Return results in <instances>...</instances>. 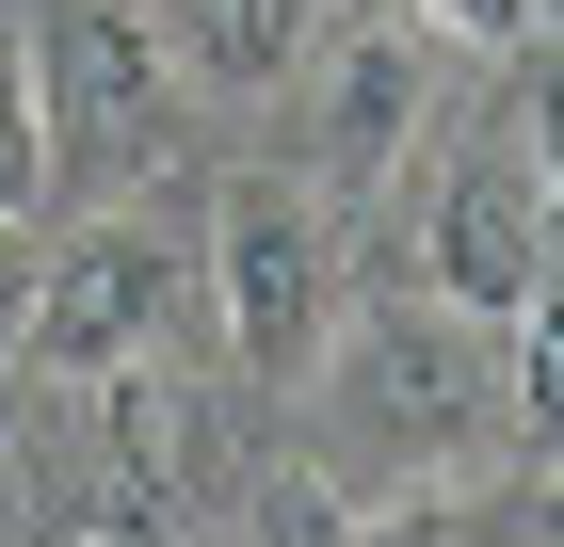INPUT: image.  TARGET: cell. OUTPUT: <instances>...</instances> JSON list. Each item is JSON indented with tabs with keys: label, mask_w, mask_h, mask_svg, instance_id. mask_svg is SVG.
I'll list each match as a JSON object with an SVG mask.
<instances>
[{
	"label": "cell",
	"mask_w": 564,
	"mask_h": 547,
	"mask_svg": "<svg viewBox=\"0 0 564 547\" xmlns=\"http://www.w3.org/2000/svg\"><path fill=\"white\" fill-rule=\"evenodd\" d=\"M33 97H48V194H130L177 145V48L145 0H33Z\"/></svg>",
	"instance_id": "obj_1"
},
{
	"label": "cell",
	"mask_w": 564,
	"mask_h": 547,
	"mask_svg": "<svg viewBox=\"0 0 564 547\" xmlns=\"http://www.w3.org/2000/svg\"><path fill=\"white\" fill-rule=\"evenodd\" d=\"M323 386H339V419L388 467H468L500 435V322H468V306H371L355 338H323Z\"/></svg>",
	"instance_id": "obj_2"
},
{
	"label": "cell",
	"mask_w": 564,
	"mask_h": 547,
	"mask_svg": "<svg viewBox=\"0 0 564 547\" xmlns=\"http://www.w3.org/2000/svg\"><path fill=\"white\" fill-rule=\"evenodd\" d=\"M210 306H226V354L259 386L323 371V338H339V226H323V194L226 177L210 194Z\"/></svg>",
	"instance_id": "obj_3"
},
{
	"label": "cell",
	"mask_w": 564,
	"mask_h": 547,
	"mask_svg": "<svg viewBox=\"0 0 564 547\" xmlns=\"http://www.w3.org/2000/svg\"><path fill=\"white\" fill-rule=\"evenodd\" d=\"M162 322H177V258L145 242V226H82V242L33 274V306H17V371L82 386V371H113V354H162Z\"/></svg>",
	"instance_id": "obj_4"
},
{
	"label": "cell",
	"mask_w": 564,
	"mask_h": 547,
	"mask_svg": "<svg viewBox=\"0 0 564 547\" xmlns=\"http://www.w3.org/2000/svg\"><path fill=\"white\" fill-rule=\"evenodd\" d=\"M549 274H564V194L517 162V145H484V162H452V177H435V306L517 322Z\"/></svg>",
	"instance_id": "obj_5"
},
{
	"label": "cell",
	"mask_w": 564,
	"mask_h": 547,
	"mask_svg": "<svg viewBox=\"0 0 564 547\" xmlns=\"http://www.w3.org/2000/svg\"><path fill=\"white\" fill-rule=\"evenodd\" d=\"M306 145H323V194H388L420 162V33L403 17H355V33H306Z\"/></svg>",
	"instance_id": "obj_6"
},
{
	"label": "cell",
	"mask_w": 564,
	"mask_h": 547,
	"mask_svg": "<svg viewBox=\"0 0 564 547\" xmlns=\"http://www.w3.org/2000/svg\"><path fill=\"white\" fill-rule=\"evenodd\" d=\"M162 17V48H177V81H291V48L323 33V0H145Z\"/></svg>",
	"instance_id": "obj_7"
},
{
	"label": "cell",
	"mask_w": 564,
	"mask_h": 547,
	"mask_svg": "<svg viewBox=\"0 0 564 547\" xmlns=\"http://www.w3.org/2000/svg\"><path fill=\"white\" fill-rule=\"evenodd\" d=\"M500 435H532V467H564V274L500 322Z\"/></svg>",
	"instance_id": "obj_8"
},
{
	"label": "cell",
	"mask_w": 564,
	"mask_h": 547,
	"mask_svg": "<svg viewBox=\"0 0 564 547\" xmlns=\"http://www.w3.org/2000/svg\"><path fill=\"white\" fill-rule=\"evenodd\" d=\"M0 210H48V97H33V17L0 0Z\"/></svg>",
	"instance_id": "obj_9"
},
{
	"label": "cell",
	"mask_w": 564,
	"mask_h": 547,
	"mask_svg": "<svg viewBox=\"0 0 564 547\" xmlns=\"http://www.w3.org/2000/svg\"><path fill=\"white\" fill-rule=\"evenodd\" d=\"M500 65H517V162L564 194V48L532 33V48H500Z\"/></svg>",
	"instance_id": "obj_10"
},
{
	"label": "cell",
	"mask_w": 564,
	"mask_h": 547,
	"mask_svg": "<svg viewBox=\"0 0 564 547\" xmlns=\"http://www.w3.org/2000/svg\"><path fill=\"white\" fill-rule=\"evenodd\" d=\"M242 532H371V515H355L323 467H259V483H242Z\"/></svg>",
	"instance_id": "obj_11"
},
{
	"label": "cell",
	"mask_w": 564,
	"mask_h": 547,
	"mask_svg": "<svg viewBox=\"0 0 564 547\" xmlns=\"http://www.w3.org/2000/svg\"><path fill=\"white\" fill-rule=\"evenodd\" d=\"M420 33H452V48H532L549 0H420Z\"/></svg>",
	"instance_id": "obj_12"
},
{
	"label": "cell",
	"mask_w": 564,
	"mask_h": 547,
	"mask_svg": "<svg viewBox=\"0 0 564 547\" xmlns=\"http://www.w3.org/2000/svg\"><path fill=\"white\" fill-rule=\"evenodd\" d=\"M17 306H33V210H0V354H17Z\"/></svg>",
	"instance_id": "obj_13"
},
{
	"label": "cell",
	"mask_w": 564,
	"mask_h": 547,
	"mask_svg": "<svg viewBox=\"0 0 564 547\" xmlns=\"http://www.w3.org/2000/svg\"><path fill=\"white\" fill-rule=\"evenodd\" d=\"M33 467V386H17V354H0V483Z\"/></svg>",
	"instance_id": "obj_14"
},
{
	"label": "cell",
	"mask_w": 564,
	"mask_h": 547,
	"mask_svg": "<svg viewBox=\"0 0 564 547\" xmlns=\"http://www.w3.org/2000/svg\"><path fill=\"white\" fill-rule=\"evenodd\" d=\"M517 532H564V467H549V483H532V500H517Z\"/></svg>",
	"instance_id": "obj_15"
},
{
	"label": "cell",
	"mask_w": 564,
	"mask_h": 547,
	"mask_svg": "<svg viewBox=\"0 0 564 547\" xmlns=\"http://www.w3.org/2000/svg\"><path fill=\"white\" fill-rule=\"evenodd\" d=\"M549 17H564V0H549Z\"/></svg>",
	"instance_id": "obj_16"
}]
</instances>
